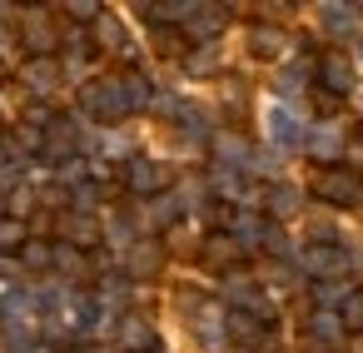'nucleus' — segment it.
<instances>
[{
  "instance_id": "nucleus-11",
  "label": "nucleus",
  "mask_w": 363,
  "mask_h": 353,
  "mask_svg": "<svg viewBox=\"0 0 363 353\" xmlns=\"http://www.w3.org/2000/svg\"><path fill=\"white\" fill-rule=\"evenodd\" d=\"M298 204H303V194H298L294 184H274V189H269V209H274V219L298 214Z\"/></svg>"
},
{
  "instance_id": "nucleus-29",
  "label": "nucleus",
  "mask_w": 363,
  "mask_h": 353,
  "mask_svg": "<svg viewBox=\"0 0 363 353\" xmlns=\"http://www.w3.org/2000/svg\"><path fill=\"white\" fill-rule=\"evenodd\" d=\"M303 80H308V65H289V70H284V80H279V90H284V95H298V85H303Z\"/></svg>"
},
{
  "instance_id": "nucleus-26",
  "label": "nucleus",
  "mask_w": 363,
  "mask_h": 353,
  "mask_svg": "<svg viewBox=\"0 0 363 353\" xmlns=\"http://www.w3.org/2000/svg\"><path fill=\"white\" fill-rule=\"evenodd\" d=\"M65 229H70V239H75V244H95V239H100V229H95V219H85V214H80V219H70Z\"/></svg>"
},
{
  "instance_id": "nucleus-31",
  "label": "nucleus",
  "mask_w": 363,
  "mask_h": 353,
  "mask_svg": "<svg viewBox=\"0 0 363 353\" xmlns=\"http://www.w3.org/2000/svg\"><path fill=\"white\" fill-rule=\"evenodd\" d=\"M348 293H353V288H343V284H333V279H323V284H318V298H323V303H343Z\"/></svg>"
},
{
  "instance_id": "nucleus-12",
  "label": "nucleus",
  "mask_w": 363,
  "mask_h": 353,
  "mask_svg": "<svg viewBox=\"0 0 363 353\" xmlns=\"http://www.w3.org/2000/svg\"><path fill=\"white\" fill-rule=\"evenodd\" d=\"M224 328H229L224 308H219V303H199V338H204V343H219Z\"/></svg>"
},
{
  "instance_id": "nucleus-24",
  "label": "nucleus",
  "mask_w": 363,
  "mask_h": 353,
  "mask_svg": "<svg viewBox=\"0 0 363 353\" xmlns=\"http://www.w3.org/2000/svg\"><path fill=\"white\" fill-rule=\"evenodd\" d=\"M125 95H130V110H145L155 95H150V85H145V75H125Z\"/></svg>"
},
{
  "instance_id": "nucleus-35",
  "label": "nucleus",
  "mask_w": 363,
  "mask_h": 353,
  "mask_svg": "<svg viewBox=\"0 0 363 353\" xmlns=\"http://www.w3.org/2000/svg\"><path fill=\"white\" fill-rule=\"evenodd\" d=\"M30 45H50V30H45V21H30Z\"/></svg>"
},
{
  "instance_id": "nucleus-23",
  "label": "nucleus",
  "mask_w": 363,
  "mask_h": 353,
  "mask_svg": "<svg viewBox=\"0 0 363 353\" xmlns=\"http://www.w3.org/2000/svg\"><path fill=\"white\" fill-rule=\"evenodd\" d=\"M284 35L279 30H254V55H284Z\"/></svg>"
},
{
  "instance_id": "nucleus-8",
  "label": "nucleus",
  "mask_w": 363,
  "mask_h": 353,
  "mask_svg": "<svg viewBox=\"0 0 363 353\" xmlns=\"http://www.w3.org/2000/svg\"><path fill=\"white\" fill-rule=\"evenodd\" d=\"M145 16L160 21V26H164V21H184V26H189V21L199 16V6H194V0H160V6H145Z\"/></svg>"
},
{
  "instance_id": "nucleus-34",
  "label": "nucleus",
  "mask_w": 363,
  "mask_h": 353,
  "mask_svg": "<svg viewBox=\"0 0 363 353\" xmlns=\"http://www.w3.org/2000/svg\"><path fill=\"white\" fill-rule=\"evenodd\" d=\"M264 244H269V254H289V239H284L279 229H269V234H264Z\"/></svg>"
},
{
  "instance_id": "nucleus-17",
  "label": "nucleus",
  "mask_w": 363,
  "mask_h": 353,
  "mask_svg": "<svg viewBox=\"0 0 363 353\" xmlns=\"http://www.w3.org/2000/svg\"><path fill=\"white\" fill-rule=\"evenodd\" d=\"M26 80H30V85H35V95H50V90H55V80H60V75H55V65H50V60H35V65H30V70H26Z\"/></svg>"
},
{
  "instance_id": "nucleus-18",
  "label": "nucleus",
  "mask_w": 363,
  "mask_h": 353,
  "mask_svg": "<svg viewBox=\"0 0 363 353\" xmlns=\"http://www.w3.org/2000/svg\"><path fill=\"white\" fill-rule=\"evenodd\" d=\"M160 269V249L155 244H135L130 249V274H155Z\"/></svg>"
},
{
  "instance_id": "nucleus-5",
  "label": "nucleus",
  "mask_w": 363,
  "mask_h": 353,
  "mask_svg": "<svg viewBox=\"0 0 363 353\" xmlns=\"http://www.w3.org/2000/svg\"><path fill=\"white\" fill-rule=\"evenodd\" d=\"M313 189H318V199H328V204H353V199H358V179L343 174V169H328Z\"/></svg>"
},
{
  "instance_id": "nucleus-1",
  "label": "nucleus",
  "mask_w": 363,
  "mask_h": 353,
  "mask_svg": "<svg viewBox=\"0 0 363 353\" xmlns=\"http://www.w3.org/2000/svg\"><path fill=\"white\" fill-rule=\"evenodd\" d=\"M85 110L100 115V120H120V115H130L125 80H95V85H85Z\"/></svg>"
},
{
  "instance_id": "nucleus-4",
  "label": "nucleus",
  "mask_w": 363,
  "mask_h": 353,
  "mask_svg": "<svg viewBox=\"0 0 363 353\" xmlns=\"http://www.w3.org/2000/svg\"><path fill=\"white\" fill-rule=\"evenodd\" d=\"M318 80H323V90H333V95H348V90H353V65H348L338 50H328V55L318 60Z\"/></svg>"
},
{
  "instance_id": "nucleus-19",
  "label": "nucleus",
  "mask_w": 363,
  "mask_h": 353,
  "mask_svg": "<svg viewBox=\"0 0 363 353\" xmlns=\"http://www.w3.org/2000/svg\"><path fill=\"white\" fill-rule=\"evenodd\" d=\"M229 333H234L239 343H259V318H254V313H239V308H234V313H229Z\"/></svg>"
},
{
  "instance_id": "nucleus-3",
  "label": "nucleus",
  "mask_w": 363,
  "mask_h": 353,
  "mask_svg": "<svg viewBox=\"0 0 363 353\" xmlns=\"http://www.w3.org/2000/svg\"><path fill=\"white\" fill-rule=\"evenodd\" d=\"M303 269L318 274V279H333L338 269H348V249H338L333 239H318V244L303 249Z\"/></svg>"
},
{
  "instance_id": "nucleus-6",
  "label": "nucleus",
  "mask_w": 363,
  "mask_h": 353,
  "mask_svg": "<svg viewBox=\"0 0 363 353\" xmlns=\"http://www.w3.org/2000/svg\"><path fill=\"white\" fill-rule=\"evenodd\" d=\"M164 164H155V159H135L130 164V189L135 194H155V189H164Z\"/></svg>"
},
{
  "instance_id": "nucleus-13",
  "label": "nucleus",
  "mask_w": 363,
  "mask_h": 353,
  "mask_svg": "<svg viewBox=\"0 0 363 353\" xmlns=\"http://www.w3.org/2000/svg\"><path fill=\"white\" fill-rule=\"evenodd\" d=\"M323 26H328L333 35H348V30L358 26V6H323Z\"/></svg>"
},
{
  "instance_id": "nucleus-15",
  "label": "nucleus",
  "mask_w": 363,
  "mask_h": 353,
  "mask_svg": "<svg viewBox=\"0 0 363 353\" xmlns=\"http://www.w3.org/2000/svg\"><path fill=\"white\" fill-rule=\"evenodd\" d=\"M338 318H343V328H348V333H363V288H353V293L343 298Z\"/></svg>"
},
{
  "instance_id": "nucleus-9",
  "label": "nucleus",
  "mask_w": 363,
  "mask_h": 353,
  "mask_svg": "<svg viewBox=\"0 0 363 353\" xmlns=\"http://www.w3.org/2000/svg\"><path fill=\"white\" fill-rule=\"evenodd\" d=\"M343 150V130L338 125H318L313 135H308V155H318V159H333Z\"/></svg>"
},
{
  "instance_id": "nucleus-39",
  "label": "nucleus",
  "mask_w": 363,
  "mask_h": 353,
  "mask_svg": "<svg viewBox=\"0 0 363 353\" xmlns=\"http://www.w3.org/2000/svg\"><path fill=\"white\" fill-rule=\"evenodd\" d=\"M358 50H363V40H358Z\"/></svg>"
},
{
  "instance_id": "nucleus-28",
  "label": "nucleus",
  "mask_w": 363,
  "mask_h": 353,
  "mask_svg": "<svg viewBox=\"0 0 363 353\" xmlns=\"http://www.w3.org/2000/svg\"><path fill=\"white\" fill-rule=\"evenodd\" d=\"M26 244V224L21 219H0V249H16Z\"/></svg>"
},
{
  "instance_id": "nucleus-14",
  "label": "nucleus",
  "mask_w": 363,
  "mask_h": 353,
  "mask_svg": "<svg viewBox=\"0 0 363 353\" xmlns=\"http://www.w3.org/2000/svg\"><path fill=\"white\" fill-rule=\"evenodd\" d=\"M70 140H75V120H50V140H45V155H50V159H60V155L70 150Z\"/></svg>"
},
{
  "instance_id": "nucleus-36",
  "label": "nucleus",
  "mask_w": 363,
  "mask_h": 353,
  "mask_svg": "<svg viewBox=\"0 0 363 353\" xmlns=\"http://www.w3.org/2000/svg\"><path fill=\"white\" fill-rule=\"evenodd\" d=\"M189 70H214V50L204 45V55H194V60H189Z\"/></svg>"
},
{
  "instance_id": "nucleus-38",
  "label": "nucleus",
  "mask_w": 363,
  "mask_h": 353,
  "mask_svg": "<svg viewBox=\"0 0 363 353\" xmlns=\"http://www.w3.org/2000/svg\"><path fill=\"white\" fill-rule=\"evenodd\" d=\"M30 353H55V348H30Z\"/></svg>"
},
{
  "instance_id": "nucleus-33",
  "label": "nucleus",
  "mask_w": 363,
  "mask_h": 353,
  "mask_svg": "<svg viewBox=\"0 0 363 353\" xmlns=\"http://www.w3.org/2000/svg\"><path fill=\"white\" fill-rule=\"evenodd\" d=\"M75 21H100V6H90V0H75V6H65Z\"/></svg>"
},
{
  "instance_id": "nucleus-7",
  "label": "nucleus",
  "mask_w": 363,
  "mask_h": 353,
  "mask_svg": "<svg viewBox=\"0 0 363 353\" xmlns=\"http://www.w3.org/2000/svg\"><path fill=\"white\" fill-rule=\"evenodd\" d=\"M343 333H348V328H343V318H338L333 308H318V313L308 318V338H313V343H323V348H333Z\"/></svg>"
},
{
  "instance_id": "nucleus-16",
  "label": "nucleus",
  "mask_w": 363,
  "mask_h": 353,
  "mask_svg": "<svg viewBox=\"0 0 363 353\" xmlns=\"http://www.w3.org/2000/svg\"><path fill=\"white\" fill-rule=\"evenodd\" d=\"M219 26H224V11L219 6H199V16L189 21V35H214Z\"/></svg>"
},
{
  "instance_id": "nucleus-27",
  "label": "nucleus",
  "mask_w": 363,
  "mask_h": 353,
  "mask_svg": "<svg viewBox=\"0 0 363 353\" xmlns=\"http://www.w3.org/2000/svg\"><path fill=\"white\" fill-rule=\"evenodd\" d=\"M234 254H239L234 234H214V239H209V259H214V264H224V259H234Z\"/></svg>"
},
{
  "instance_id": "nucleus-32",
  "label": "nucleus",
  "mask_w": 363,
  "mask_h": 353,
  "mask_svg": "<svg viewBox=\"0 0 363 353\" xmlns=\"http://www.w3.org/2000/svg\"><path fill=\"white\" fill-rule=\"evenodd\" d=\"M55 264H60L65 274H80V269H85V264H80V254H70V244H65V249H55Z\"/></svg>"
},
{
  "instance_id": "nucleus-21",
  "label": "nucleus",
  "mask_w": 363,
  "mask_h": 353,
  "mask_svg": "<svg viewBox=\"0 0 363 353\" xmlns=\"http://www.w3.org/2000/svg\"><path fill=\"white\" fill-rule=\"evenodd\" d=\"M264 234H269V229H264L259 219H249V214L234 219V244H249V249H254V244H264Z\"/></svg>"
},
{
  "instance_id": "nucleus-20",
  "label": "nucleus",
  "mask_w": 363,
  "mask_h": 353,
  "mask_svg": "<svg viewBox=\"0 0 363 353\" xmlns=\"http://www.w3.org/2000/svg\"><path fill=\"white\" fill-rule=\"evenodd\" d=\"M179 219V204H174V194H160L155 204H150V224L155 229H164V224H174Z\"/></svg>"
},
{
  "instance_id": "nucleus-22",
  "label": "nucleus",
  "mask_w": 363,
  "mask_h": 353,
  "mask_svg": "<svg viewBox=\"0 0 363 353\" xmlns=\"http://www.w3.org/2000/svg\"><path fill=\"white\" fill-rule=\"evenodd\" d=\"M95 40H100V45H125V26H120L115 16H100V21H95Z\"/></svg>"
},
{
  "instance_id": "nucleus-2",
  "label": "nucleus",
  "mask_w": 363,
  "mask_h": 353,
  "mask_svg": "<svg viewBox=\"0 0 363 353\" xmlns=\"http://www.w3.org/2000/svg\"><path fill=\"white\" fill-rule=\"evenodd\" d=\"M264 130H269V140H274V145H284V150L308 145V140H303V120H298L289 105H269V110H264Z\"/></svg>"
},
{
  "instance_id": "nucleus-10",
  "label": "nucleus",
  "mask_w": 363,
  "mask_h": 353,
  "mask_svg": "<svg viewBox=\"0 0 363 353\" xmlns=\"http://www.w3.org/2000/svg\"><path fill=\"white\" fill-rule=\"evenodd\" d=\"M214 150H219L224 169H229V164H234V169H249V164H254L249 145H244V140H234V135H219V140H214Z\"/></svg>"
},
{
  "instance_id": "nucleus-30",
  "label": "nucleus",
  "mask_w": 363,
  "mask_h": 353,
  "mask_svg": "<svg viewBox=\"0 0 363 353\" xmlns=\"http://www.w3.org/2000/svg\"><path fill=\"white\" fill-rule=\"evenodd\" d=\"M26 264H30V269H50V264H55L50 244H26Z\"/></svg>"
},
{
  "instance_id": "nucleus-25",
  "label": "nucleus",
  "mask_w": 363,
  "mask_h": 353,
  "mask_svg": "<svg viewBox=\"0 0 363 353\" xmlns=\"http://www.w3.org/2000/svg\"><path fill=\"white\" fill-rule=\"evenodd\" d=\"M150 338H155V333H150V323H145V318H125V343H130V353H140Z\"/></svg>"
},
{
  "instance_id": "nucleus-37",
  "label": "nucleus",
  "mask_w": 363,
  "mask_h": 353,
  "mask_svg": "<svg viewBox=\"0 0 363 353\" xmlns=\"http://www.w3.org/2000/svg\"><path fill=\"white\" fill-rule=\"evenodd\" d=\"M348 164H353V169H363V140H358V145H348Z\"/></svg>"
}]
</instances>
